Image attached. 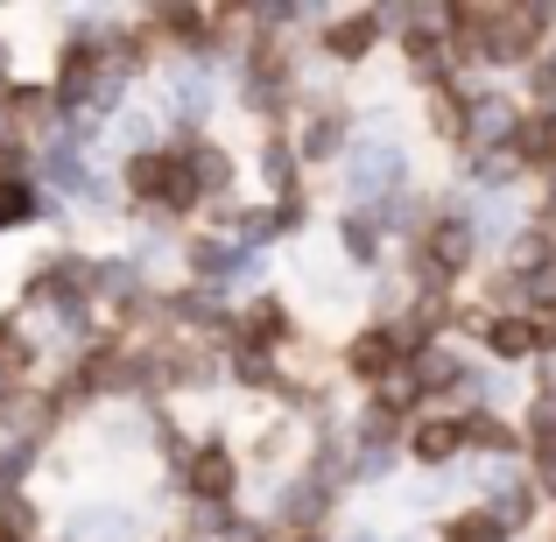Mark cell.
<instances>
[{
    "instance_id": "obj_1",
    "label": "cell",
    "mask_w": 556,
    "mask_h": 542,
    "mask_svg": "<svg viewBox=\"0 0 556 542\" xmlns=\"http://www.w3.org/2000/svg\"><path fill=\"white\" fill-rule=\"evenodd\" d=\"M556 8H486V64H535L549 50Z\"/></svg>"
},
{
    "instance_id": "obj_2",
    "label": "cell",
    "mask_w": 556,
    "mask_h": 542,
    "mask_svg": "<svg viewBox=\"0 0 556 542\" xmlns=\"http://www.w3.org/2000/svg\"><path fill=\"white\" fill-rule=\"evenodd\" d=\"M127 190H135L141 204H163V212H190V204L204 198L198 169H190V155H135L127 163Z\"/></svg>"
},
{
    "instance_id": "obj_3",
    "label": "cell",
    "mask_w": 556,
    "mask_h": 542,
    "mask_svg": "<svg viewBox=\"0 0 556 542\" xmlns=\"http://www.w3.org/2000/svg\"><path fill=\"white\" fill-rule=\"evenodd\" d=\"M345 184H353V198H359V212H374V204H388V198H402V184H408V155H402V141H353V155H345Z\"/></svg>"
},
{
    "instance_id": "obj_4",
    "label": "cell",
    "mask_w": 556,
    "mask_h": 542,
    "mask_svg": "<svg viewBox=\"0 0 556 542\" xmlns=\"http://www.w3.org/2000/svg\"><path fill=\"white\" fill-rule=\"evenodd\" d=\"M521 121L529 113L515 106L507 92H472L465 99V149H515V135H521Z\"/></svg>"
},
{
    "instance_id": "obj_5",
    "label": "cell",
    "mask_w": 556,
    "mask_h": 542,
    "mask_svg": "<svg viewBox=\"0 0 556 542\" xmlns=\"http://www.w3.org/2000/svg\"><path fill=\"white\" fill-rule=\"evenodd\" d=\"M394 22V8H353V14H325V56L331 64H359V56L380 50V28Z\"/></svg>"
},
{
    "instance_id": "obj_6",
    "label": "cell",
    "mask_w": 556,
    "mask_h": 542,
    "mask_svg": "<svg viewBox=\"0 0 556 542\" xmlns=\"http://www.w3.org/2000/svg\"><path fill=\"white\" fill-rule=\"evenodd\" d=\"M402 451L416 465H430V472H444V465H458V451H465V423L444 416V408H422V416L408 423V444Z\"/></svg>"
},
{
    "instance_id": "obj_7",
    "label": "cell",
    "mask_w": 556,
    "mask_h": 542,
    "mask_svg": "<svg viewBox=\"0 0 556 542\" xmlns=\"http://www.w3.org/2000/svg\"><path fill=\"white\" fill-rule=\"evenodd\" d=\"M184 487H190V501L226 507L232 487H240V458H232L226 444H198V451H190V465H184Z\"/></svg>"
},
{
    "instance_id": "obj_8",
    "label": "cell",
    "mask_w": 556,
    "mask_h": 542,
    "mask_svg": "<svg viewBox=\"0 0 556 542\" xmlns=\"http://www.w3.org/2000/svg\"><path fill=\"white\" fill-rule=\"evenodd\" d=\"M345 366H353V380H367V388H380L388 374H402V345H394V325H367L353 345H345Z\"/></svg>"
},
{
    "instance_id": "obj_9",
    "label": "cell",
    "mask_w": 556,
    "mask_h": 542,
    "mask_svg": "<svg viewBox=\"0 0 556 542\" xmlns=\"http://www.w3.org/2000/svg\"><path fill=\"white\" fill-rule=\"evenodd\" d=\"M479 345H486L493 360H535V353H543V339H535V317H529V311H493L486 325H479Z\"/></svg>"
},
{
    "instance_id": "obj_10",
    "label": "cell",
    "mask_w": 556,
    "mask_h": 542,
    "mask_svg": "<svg viewBox=\"0 0 556 542\" xmlns=\"http://www.w3.org/2000/svg\"><path fill=\"white\" fill-rule=\"evenodd\" d=\"M458 423H465V451H486L493 465H507L521 444H529V437H521L515 423H501L493 408H472V416H458Z\"/></svg>"
},
{
    "instance_id": "obj_11",
    "label": "cell",
    "mask_w": 556,
    "mask_h": 542,
    "mask_svg": "<svg viewBox=\"0 0 556 542\" xmlns=\"http://www.w3.org/2000/svg\"><path fill=\"white\" fill-rule=\"evenodd\" d=\"M345 149V106H317L303 121V141H296V163H331Z\"/></svg>"
},
{
    "instance_id": "obj_12",
    "label": "cell",
    "mask_w": 556,
    "mask_h": 542,
    "mask_svg": "<svg viewBox=\"0 0 556 542\" xmlns=\"http://www.w3.org/2000/svg\"><path fill=\"white\" fill-rule=\"evenodd\" d=\"M289 339H296V325H289V311H282V303H254V311H247L240 317V345H261V353H275V345H289Z\"/></svg>"
},
{
    "instance_id": "obj_13",
    "label": "cell",
    "mask_w": 556,
    "mask_h": 542,
    "mask_svg": "<svg viewBox=\"0 0 556 542\" xmlns=\"http://www.w3.org/2000/svg\"><path fill=\"white\" fill-rule=\"evenodd\" d=\"M465 99L472 92H458V85H430V99H422L430 106V135L458 141V149H465Z\"/></svg>"
},
{
    "instance_id": "obj_14",
    "label": "cell",
    "mask_w": 556,
    "mask_h": 542,
    "mask_svg": "<svg viewBox=\"0 0 556 542\" xmlns=\"http://www.w3.org/2000/svg\"><path fill=\"white\" fill-rule=\"evenodd\" d=\"M339 240H345V254H353L359 268H380V240H388V232H380L374 212H345L339 218Z\"/></svg>"
},
{
    "instance_id": "obj_15",
    "label": "cell",
    "mask_w": 556,
    "mask_h": 542,
    "mask_svg": "<svg viewBox=\"0 0 556 542\" xmlns=\"http://www.w3.org/2000/svg\"><path fill=\"white\" fill-rule=\"evenodd\" d=\"M465 177H472L479 190H493V198H501V190L521 177V155H515V149H479L472 163H465Z\"/></svg>"
},
{
    "instance_id": "obj_16",
    "label": "cell",
    "mask_w": 556,
    "mask_h": 542,
    "mask_svg": "<svg viewBox=\"0 0 556 542\" xmlns=\"http://www.w3.org/2000/svg\"><path fill=\"white\" fill-rule=\"evenodd\" d=\"M437 535H444V542H507V529L486 515V501H479V507H458V515H451Z\"/></svg>"
},
{
    "instance_id": "obj_17",
    "label": "cell",
    "mask_w": 556,
    "mask_h": 542,
    "mask_svg": "<svg viewBox=\"0 0 556 542\" xmlns=\"http://www.w3.org/2000/svg\"><path fill=\"white\" fill-rule=\"evenodd\" d=\"M92 71H99V50H92V42H71V50H64V71H56V92L78 99L85 85H92Z\"/></svg>"
},
{
    "instance_id": "obj_18",
    "label": "cell",
    "mask_w": 556,
    "mask_h": 542,
    "mask_svg": "<svg viewBox=\"0 0 556 542\" xmlns=\"http://www.w3.org/2000/svg\"><path fill=\"white\" fill-rule=\"evenodd\" d=\"M190 169H198V184H204V190H226V184H232L226 149H212V141H204V149H190Z\"/></svg>"
},
{
    "instance_id": "obj_19",
    "label": "cell",
    "mask_w": 556,
    "mask_h": 542,
    "mask_svg": "<svg viewBox=\"0 0 556 542\" xmlns=\"http://www.w3.org/2000/svg\"><path fill=\"white\" fill-rule=\"evenodd\" d=\"M22 218H28V190L0 169V226H22Z\"/></svg>"
},
{
    "instance_id": "obj_20",
    "label": "cell",
    "mask_w": 556,
    "mask_h": 542,
    "mask_svg": "<svg viewBox=\"0 0 556 542\" xmlns=\"http://www.w3.org/2000/svg\"><path fill=\"white\" fill-rule=\"evenodd\" d=\"M535 388L556 394V345H549V353H535Z\"/></svg>"
},
{
    "instance_id": "obj_21",
    "label": "cell",
    "mask_w": 556,
    "mask_h": 542,
    "mask_svg": "<svg viewBox=\"0 0 556 542\" xmlns=\"http://www.w3.org/2000/svg\"><path fill=\"white\" fill-rule=\"evenodd\" d=\"M549 542H556V535H549Z\"/></svg>"
}]
</instances>
